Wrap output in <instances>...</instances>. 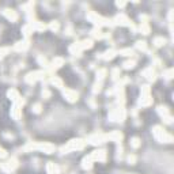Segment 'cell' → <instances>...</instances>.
I'll list each match as a JSON object with an SVG mask.
<instances>
[{
	"label": "cell",
	"mask_w": 174,
	"mask_h": 174,
	"mask_svg": "<svg viewBox=\"0 0 174 174\" xmlns=\"http://www.w3.org/2000/svg\"><path fill=\"white\" fill-rule=\"evenodd\" d=\"M87 18L90 19V20L93 22L94 25L98 26V27H100V26H109V25H112L109 19L103 18V16H101L100 14L94 13V11H90V13L87 14Z\"/></svg>",
	"instance_id": "obj_1"
},
{
	"label": "cell",
	"mask_w": 174,
	"mask_h": 174,
	"mask_svg": "<svg viewBox=\"0 0 174 174\" xmlns=\"http://www.w3.org/2000/svg\"><path fill=\"white\" fill-rule=\"evenodd\" d=\"M154 136H155L159 142H162V143H171V142H173V136L169 135L162 127H155V128H154Z\"/></svg>",
	"instance_id": "obj_2"
},
{
	"label": "cell",
	"mask_w": 174,
	"mask_h": 174,
	"mask_svg": "<svg viewBox=\"0 0 174 174\" xmlns=\"http://www.w3.org/2000/svg\"><path fill=\"white\" fill-rule=\"evenodd\" d=\"M86 142L82 140V139H76V140H71L67 146H64L61 148V152H65V151H71V150H82L84 147Z\"/></svg>",
	"instance_id": "obj_3"
},
{
	"label": "cell",
	"mask_w": 174,
	"mask_h": 174,
	"mask_svg": "<svg viewBox=\"0 0 174 174\" xmlns=\"http://www.w3.org/2000/svg\"><path fill=\"white\" fill-rule=\"evenodd\" d=\"M44 72L42 71H34V72H30V74L26 75L25 80L27 82V83H34V82H37L38 79H42L44 78Z\"/></svg>",
	"instance_id": "obj_4"
},
{
	"label": "cell",
	"mask_w": 174,
	"mask_h": 174,
	"mask_svg": "<svg viewBox=\"0 0 174 174\" xmlns=\"http://www.w3.org/2000/svg\"><path fill=\"white\" fill-rule=\"evenodd\" d=\"M105 140H107L106 135H93V136L88 137V143H90V144H94V146L103 143Z\"/></svg>",
	"instance_id": "obj_5"
},
{
	"label": "cell",
	"mask_w": 174,
	"mask_h": 174,
	"mask_svg": "<svg viewBox=\"0 0 174 174\" xmlns=\"http://www.w3.org/2000/svg\"><path fill=\"white\" fill-rule=\"evenodd\" d=\"M16 166H18V161H16L15 158H11V159L7 162V163H3L1 169H3V170H6V171H13Z\"/></svg>",
	"instance_id": "obj_6"
},
{
	"label": "cell",
	"mask_w": 174,
	"mask_h": 174,
	"mask_svg": "<svg viewBox=\"0 0 174 174\" xmlns=\"http://www.w3.org/2000/svg\"><path fill=\"white\" fill-rule=\"evenodd\" d=\"M36 150H42L46 154H52L55 151V146H52L49 143H42V144H36Z\"/></svg>",
	"instance_id": "obj_7"
},
{
	"label": "cell",
	"mask_w": 174,
	"mask_h": 174,
	"mask_svg": "<svg viewBox=\"0 0 174 174\" xmlns=\"http://www.w3.org/2000/svg\"><path fill=\"white\" fill-rule=\"evenodd\" d=\"M91 158L93 161H100V162H105L106 159V152L103 150H98V151H94L91 154Z\"/></svg>",
	"instance_id": "obj_8"
},
{
	"label": "cell",
	"mask_w": 174,
	"mask_h": 174,
	"mask_svg": "<svg viewBox=\"0 0 174 174\" xmlns=\"http://www.w3.org/2000/svg\"><path fill=\"white\" fill-rule=\"evenodd\" d=\"M114 22H116V23H118V25H123V26H130V20L125 16L124 14H120V15H117V16L114 18Z\"/></svg>",
	"instance_id": "obj_9"
},
{
	"label": "cell",
	"mask_w": 174,
	"mask_h": 174,
	"mask_svg": "<svg viewBox=\"0 0 174 174\" xmlns=\"http://www.w3.org/2000/svg\"><path fill=\"white\" fill-rule=\"evenodd\" d=\"M3 14L7 16V19H10L11 22H15L16 19H18V14L15 13L14 10H10V8H6L4 11H3Z\"/></svg>",
	"instance_id": "obj_10"
},
{
	"label": "cell",
	"mask_w": 174,
	"mask_h": 174,
	"mask_svg": "<svg viewBox=\"0 0 174 174\" xmlns=\"http://www.w3.org/2000/svg\"><path fill=\"white\" fill-rule=\"evenodd\" d=\"M63 94H64V97H65V98H67V101H69V102H75V101L78 100V94L75 93V91L65 90Z\"/></svg>",
	"instance_id": "obj_11"
},
{
	"label": "cell",
	"mask_w": 174,
	"mask_h": 174,
	"mask_svg": "<svg viewBox=\"0 0 174 174\" xmlns=\"http://www.w3.org/2000/svg\"><path fill=\"white\" fill-rule=\"evenodd\" d=\"M93 158H91V155L90 156H86V158H84V159H83V162H82V167L83 169H87V170H88V169H91L93 167Z\"/></svg>",
	"instance_id": "obj_12"
},
{
	"label": "cell",
	"mask_w": 174,
	"mask_h": 174,
	"mask_svg": "<svg viewBox=\"0 0 174 174\" xmlns=\"http://www.w3.org/2000/svg\"><path fill=\"white\" fill-rule=\"evenodd\" d=\"M106 137L107 139H110V140H113V142H120L121 139H123V133H120V132H112V133H109V135H106Z\"/></svg>",
	"instance_id": "obj_13"
},
{
	"label": "cell",
	"mask_w": 174,
	"mask_h": 174,
	"mask_svg": "<svg viewBox=\"0 0 174 174\" xmlns=\"http://www.w3.org/2000/svg\"><path fill=\"white\" fill-rule=\"evenodd\" d=\"M63 64H64V60H63L61 57H56V59L53 60V63H52V68L57 69V68H60Z\"/></svg>",
	"instance_id": "obj_14"
},
{
	"label": "cell",
	"mask_w": 174,
	"mask_h": 174,
	"mask_svg": "<svg viewBox=\"0 0 174 174\" xmlns=\"http://www.w3.org/2000/svg\"><path fill=\"white\" fill-rule=\"evenodd\" d=\"M48 174H59V169L56 165H53L52 162L48 163Z\"/></svg>",
	"instance_id": "obj_15"
},
{
	"label": "cell",
	"mask_w": 174,
	"mask_h": 174,
	"mask_svg": "<svg viewBox=\"0 0 174 174\" xmlns=\"http://www.w3.org/2000/svg\"><path fill=\"white\" fill-rule=\"evenodd\" d=\"M27 48H29V42L27 41H20V42H18L15 45V49L16 50H25Z\"/></svg>",
	"instance_id": "obj_16"
},
{
	"label": "cell",
	"mask_w": 174,
	"mask_h": 174,
	"mask_svg": "<svg viewBox=\"0 0 174 174\" xmlns=\"http://www.w3.org/2000/svg\"><path fill=\"white\" fill-rule=\"evenodd\" d=\"M80 46H82V50L90 49V48H93V41H91V40H84V41L80 42Z\"/></svg>",
	"instance_id": "obj_17"
},
{
	"label": "cell",
	"mask_w": 174,
	"mask_h": 174,
	"mask_svg": "<svg viewBox=\"0 0 174 174\" xmlns=\"http://www.w3.org/2000/svg\"><path fill=\"white\" fill-rule=\"evenodd\" d=\"M30 25H31V27H33V30H45V27H46V26L44 25V23H41V22H33Z\"/></svg>",
	"instance_id": "obj_18"
},
{
	"label": "cell",
	"mask_w": 174,
	"mask_h": 174,
	"mask_svg": "<svg viewBox=\"0 0 174 174\" xmlns=\"http://www.w3.org/2000/svg\"><path fill=\"white\" fill-rule=\"evenodd\" d=\"M7 95H8V98L13 101H18L19 100V94L18 91H15V90H10L8 93H7Z\"/></svg>",
	"instance_id": "obj_19"
},
{
	"label": "cell",
	"mask_w": 174,
	"mask_h": 174,
	"mask_svg": "<svg viewBox=\"0 0 174 174\" xmlns=\"http://www.w3.org/2000/svg\"><path fill=\"white\" fill-rule=\"evenodd\" d=\"M13 117L14 118H19L20 117V109H19V105L15 103L13 107Z\"/></svg>",
	"instance_id": "obj_20"
},
{
	"label": "cell",
	"mask_w": 174,
	"mask_h": 174,
	"mask_svg": "<svg viewBox=\"0 0 174 174\" xmlns=\"http://www.w3.org/2000/svg\"><path fill=\"white\" fill-rule=\"evenodd\" d=\"M50 82H52V84H55L56 87H60V88L63 87V82L60 80L59 78H56V76H53V78L50 79Z\"/></svg>",
	"instance_id": "obj_21"
},
{
	"label": "cell",
	"mask_w": 174,
	"mask_h": 174,
	"mask_svg": "<svg viewBox=\"0 0 174 174\" xmlns=\"http://www.w3.org/2000/svg\"><path fill=\"white\" fill-rule=\"evenodd\" d=\"M116 56V52L114 50H109V52H106L105 56H102V59H105V60H110L113 57Z\"/></svg>",
	"instance_id": "obj_22"
},
{
	"label": "cell",
	"mask_w": 174,
	"mask_h": 174,
	"mask_svg": "<svg viewBox=\"0 0 174 174\" xmlns=\"http://www.w3.org/2000/svg\"><path fill=\"white\" fill-rule=\"evenodd\" d=\"M140 31H142L143 34H148L150 33V27H148V25H147L146 22H143V23L140 25Z\"/></svg>",
	"instance_id": "obj_23"
},
{
	"label": "cell",
	"mask_w": 174,
	"mask_h": 174,
	"mask_svg": "<svg viewBox=\"0 0 174 174\" xmlns=\"http://www.w3.org/2000/svg\"><path fill=\"white\" fill-rule=\"evenodd\" d=\"M130 146H132L133 148H137V147L140 146V140H139L137 137H133V139L130 140Z\"/></svg>",
	"instance_id": "obj_24"
},
{
	"label": "cell",
	"mask_w": 174,
	"mask_h": 174,
	"mask_svg": "<svg viewBox=\"0 0 174 174\" xmlns=\"http://www.w3.org/2000/svg\"><path fill=\"white\" fill-rule=\"evenodd\" d=\"M93 36H94V37H97V38H103V37H105V36L101 33L100 27H98V29H94V30H93Z\"/></svg>",
	"instance_id": "obj_25"
},
{
	"label": "cell",
	"mask_w": 174,
	"mask_h": 174,
	"mask_svg": "<svg viewBox=\"0 0 174 174\" xmlns=\"http://www.w3.org/2000/svg\"><path fill=\"white\" fill-rule=\"evenodd\" d=\"M135 64H136V63L133 61V60H129V61H125V63H124V68L130 69V68H133V67H135Z\"/></svg>",
	"instance_id": "obj_26"
},
{
	"label": "cell",
	"mask_w": 174,
	"mask_h": 174,
	"mask_svg": "<svg viewBox=\"0 0 174 174\" xmlns=\"http://www.w3.org/2000/svg\"><path fill=\"white\" fill-rule=\"evenodd\" d=\"M23 33H25V36H29L30 33H33V27H31L30 23H29V25H26L25 27H23Z\"/></svg>",
	"instance_id": "obj_27"
},
{
	"label": "cell",
	"mask_w": 174,
	"mask_h": 174,
	"mask_svg": "<svg viewBox=\"0 0 174 174\" xmlns=\"http://www.w3.org/2000/svg\"><path fill=\"white\" fill-rule=\"evenodd\" d=\"M154 44H155L156 46H162V45L165 44V38H162V37H156L155 40H154Z\"/></svg>",
	"instance_id": "obj_28"
},
{
	"label": "cell",
	"mask_w": 174,
	"mask_h": 174,
	"mask_svg": "<svg viewBox=\"0 0 174 174\" xmlns=\"http://www.w3.org/2000/svg\"><path fill=\"white\" fill-rule=\"evenodd\" d=\"M105 75H106V69H100L98 72H97V76H98V79H100V82L105 78Z\"/></svg>",
	"instance_id": "obj_29"
},
{
	"label": "cell",
	"mask_w": 174,
	"mask_h": 174,
	"mask_svg": "<svg viewBox=\"0 0 174 174\" xmlns=\"http://www.w3.org/2000/svg\"><path fill=\"white\" fill-rule=\"evenodd\" d=\"M120 53H121L123 56H132V55H133V52L130 49H123V50H120Z\"/></svg>",
	"instance_id": "obj_30"
},
{
	"label": "cell",
	"mask_w": 174,
	"mask_h": 174,
	"mask_svg": "<svg viewBox=\"0 0 174 174\" xmlns=\"http://www.w3.org/2000/svg\"><path fill=\"white\" fill-rule=\"evenodd\" d=\"M136 46L139 48V49H142V50H146V48H147L144 41H137V42H136Z\"/></svg>",
	"instance_id": "obj_31"
},
{
	"label": "cell",
	"mask_w": 174,
	"mask_h": 174,
	"mask_svg": "<svg viewBox=\"0 0 174 174\" xmlns=\"http://www.w3.org/2000/svg\"><path fill=\"white\" fill-rule=\"evenodd\" d=\"M158 112L161 113L162 116H167V114H169L167 109H166V107H162V106H159V107H158Z\"/></svg>",
	"instance_id": "obj_32"
},
{
	"label": "cell",
	"mask_w": 174,
	"mask_h": 174,
	"mask_svg": "<svg viewBox=\"0 0 174 174\" xmlns=\"http://www.w3.org/2000/svg\"><path fill=\"white\" fill-rule=\"evenodd\" d=\"M93 91L94 93H100L101 91V82H98V83H95V84H94Z\"/></svg>",
	"instance_id": "obj_33"
},
{
	"label": "cell",
	"mask_w": 174,
	"mask_h": 174,
	"mask_svg": "<svg viewBox=\"0 0 174 174\" xmlns=\"http://www.w3.org/2000/svg\"><path fill=\"white\" fill-rule=\"evenodd\" d=\"M8 48H1V49H0V59H1V57H4L7 55V53H8Z\"/></svg>",
	"instance_id": "obj_34"
},
{
	"label": "cell",
	"mask_w": 174,
	"mask_h": 174,
	"mask_svg": "<svg viewBox=\"0 0 174 174\" xmlns=\"http://www.w3.org/2000/svg\"><path fill=\"white\" fill-rule=\"evenodd\" d=\"M33 112H34V113H40V112H41V105H40V103H36V105H34V107H33Z\"/></svg>",
	"instance_id": "obj_35"
},
{
	"label": "cell",
	"mask_w": 174,
	"mask_h": 174,
	"mask_svg": "<svg viewBox=\"0 0 174 174\" xmlns=\"http://www.w3.org/2000/svg\"><path fill=\"white\" fill-rule=\"evenodd\" d=\"M50 29L52 30H59V23L57 22H52L50 23Z\"/></svg>",
	"instance_id": "obj_36"
},
{
	"label": "cell",
	"mask_w": 174,
	"mask_h": 174,
	"mask_svg": "<svg viewBox=\"0 0 174 174\" xmlns=\"http://www.w3.org/2000/svg\"><path fill=\"white\" fill-rule=\"evenodd\" d=\"M42 97H45V100H48V98L50 97V91H49V90H44V91H42Z\"/></svg>",
	"instance_id": "obj_37"
},
{
	"label": "cell",
	"mask_w": 174,
	"mask_h": 174,
	"mask_svg": "<svg viewBox=\"0 0 174 174\" xmlns=\"http://www.w3.org/2000/svg\"><path fill=\"white\" fill-rule=\"evenodd\" d=\"M171 74H173V69H167V71L165 72V75H166L165 78H166V79H170V78H171Z\"/></svg>",
	"instance_id": "obj_38"
},
{
	"label": "cell",
	"mask_w": 174,
	"mask_h": 174,
	"mask_svg": "<svg viewBox=\"0 0 174 174\" xmlns=\"http://www.w3.org/2000/svg\"><path fill=\"white\" fill-rule=\"evenodd\" d=\"M135 161H136L135 155H129V156H128V162H129L130 165H133V163H135Z\"/></svg>",
	"instance_id": "obj_39"
},
{
	"label": "cell",
	"mask_w": 174,
	"mask_h": 174,
	"mask_svg": "<svg viewBox=\"0 0 174 174\" xmlns=\"http://www.w3.org/2000/svg\"><path fill=\"white\" fill-rule=\"evenodd\" d=\"M118 78V69H113V79H117Z\"/></svg>",
	"instance_id": "obj_40"
},
{
	"label": "cell",
	"mask_w": 174,
	"mask_h": 174,
	"mask_svg": "<svg viewBox=\"0 0 174 174\" xmlns=\"http://www.w3.org/2000/svg\"><path fill=\"white\" fill-rule=\"evenodd\" d=\"M38 60H40V63H41V64H42L44 67H45V65H46V60H45V59H42V57H40V59H38Z\"/></svg>",
	"instance_id": "obj_41"
},
{
	"label": "cell",
	"mask_w": 174,
	"mask_h": 174,
	"mask_svg": "<svg viewBox=\"0 0 174 174\" xmlns=\"http://www.w3.org/2000/svg\"><path fill=\"white\" fill-rule=\"evenodd\" d=\"M116 4H117L118 7H121V8H123V7H125V3H124V1H117Z\"/></svg>",
	"instance_id": "obj_42"
}]
</instances>
